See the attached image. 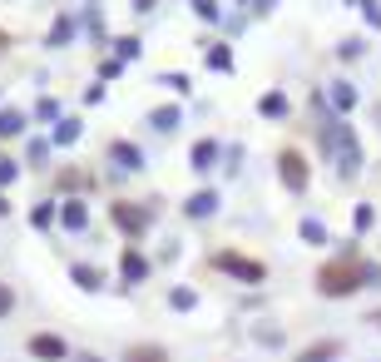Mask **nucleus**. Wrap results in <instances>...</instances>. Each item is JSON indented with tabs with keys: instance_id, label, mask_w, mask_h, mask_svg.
Wrapping results in <instances>:
<instances>
[{
	"instance_id": "nucleus-9",
	"label": "nucleus",
	"mask_w": 381,
	"mask_h": 362,
	"mask_svg": "<svg viewBox=\"0 0 381 362\" xmlns=\"http://www.w3.org/2000/svg\"><path fill=\"white\" fill-rule=\"evenodd\" d=\"M119 268H124V278H144V273H149V263H144V258H139L134 248L124 253V263H119Z\"/></svg>"
},
{
	"instance_id": "nucleus-15",
	"label": "nucleus",
	"mask_w": 381,
	"mask_h": 362,
	"mask_svg": "<svg viewBox=\"0 0 381 362\" xmlns=\"http://www.w3.org/2000/svg\"><path fill=\"white\" fill-rule=\"evenodd\" d=\"M174 308H193V293H189V288H174Z\"/></svg>"
},
{
	"instance_id": "nucleus-8",
	"label": "nucleus",
	"mask_w": 381,
	"mask_h": 362,
	"mask_svg": "<svg viewBox=\"0 0 381 362\" xmlns=\"http://www.w3.org/2000/svg\"><path fill=\"white\" fill-rule=\"evenodd\" d=\"M60 219H65V229H75V234H80V229H85V204H75V199H70Z\"/></svg>"
},
{
	"instance_id": "nucleus-14",
	"label": "nucleus",
	"mask_w": 381,
	"mask_h": 362,
	"mask_svg": "<svg viewBox=\"0 0 381 362\" xmlns=\"http://www.w3.org/2000/svg\"><path fill=\"white\" fill-rule=\"evenodd\" d=\"M10 308H15V293H10V288H5V283H0V318H5V313H10Z\"/></svg>"
},
{
	"instance_id": "nucleus-5",
	"label": "nucleus",
	"mask_w": 381,
	"mask_h": 362,
	"mask_svg": "<svg viewBox=\"0 0 381 362\" xmlns=\"http://www.w3.org/2000/svg\"><path fill=\"white\" fill-rule=\"evenodd\" d=\"M109 214H114V224H119V229H124V234H129V239H134V234H144V229H149V214H144V209H139V204H114V209H109Z\"/></svg>"
},
{
	"instance_id": "nucleus-1",
	"label": "nucleus",
	"mask_w": 381,
	"mask_h": 362,
	"mask_svg": "<svg viewBox=\"0 0 381 362\" xmlns=\"http://www.w3.org/2000/svg\"><path fill=\"white\" fill-rule=\"evenodd\" d=\"M362 283H367V268H362L357 258H332V263H322V268H317V288H322L327 298L357 293Z\"/></svg>"
},
{
	"instance_id": "nucleus-16",
	"label": "nucleus",
	"mask_w": 381,
	"mask_h": 362,
	"mask_svg": "<svg viewBox=\"0 0 381 362\" xmlns=\"http://www.w3.org/2000/svg\"><path fill=\"white\" fill-rule=\"evenodd\" d=\"M372 323H377V328H381V308H377V313H372Z\"/></svg>"
},
{
	"instance_id": "nucleus-10",
	"label": "nucleus",
	"mask_w": 381,
	"mask_h": 362,
	"mask_svg": "<svg viewBox=\"0 0 381 362\" xmlns=\"http://www.w3.org/2000/svg\"><path fill=\"white\" fill-rule=\"evenodd\" d=\"M263 115H268V120H283V115H287V100H283V95H268V100H263Z\"/></svg>"
},
{
	"instance_id": "nucleus-12",
	"label": "nucleus",
	"mask_w": 381,
	"mask_h": 362,
	"mask_svg": "<svg viewBox=\"0 0 381 362\" xmlns=\"http://www.w3.org/2000/svg\"><path fill=\"white\" fill-rule=\"evenodd\" d=\"M213 149H218V144H208V139H203V144L193 149V164H208V159H213Z\"/></svg>"
},
{
	"instance_id": "nucleus-7",
	"label": "nucleus",
	"mask_w": 381,
	"mask_h": 362,
	"mask_svg": "<svg viewBox=\"0 0 381 362\" xmlns=\"http://www.w3.org/2000/svg\"><path fill=\"white\" fill-rule=\"evenodd\" d=\"M124 362H169V353L159 348V343H139V348H129Z\"/></svg>"
},
{
	"instance_id": "nucleus-3",
	"label": "nucleus",
	"mask_w": 381,
	"mask_h": 362,
	"mask_svg": "<svg viewBox=\"0 0 381 362\" xmlns=\"http://www.w3.org/2000/svg\"><path fill=\"white\" fill-rule=\"evenodd\" d=\"M278 174H283L287 189H307V179H312V169H307V159H302L297 149H283V154H278Z\"/></svg>"
},
{
	"instance_id": "nucleus-18",
	"label": "nucleus",
	"mask_w": 381,
	"mask_h": 362,
	"mask_svg": "<svg viewBox=\"0 0 381 362\" xmlns=\"http://www.w3.org/2000/svg\"><path fill=\"white\" fill-rule=\"evenodd\" d=\"M85 362H99V358H85Z\"/></svg>"
},
{
	"instance_id": "nucleus-6",
	"label": "nucleus",
	"mask_w": 381,
	"mask_h": 362,
	"mask_svg": "<svg viewBox=\"0 0 381 362\" xmlns=\"http://www.w3.org/2000/svg\"><path fill=\"white\" fill-rule=\"evenodd\" d=\"M337 353H342V343H332V338H322V343H312V348H302V353H297V358H292V362H332V358H337Z\"/></svg>"
},
{
	"instance_id": "nucleus-17",
	"label": "nucleus",
	"mask_w": 381,
	"mask_h": 362,
	"mask_svg": "<svg viewBox=\"0 0 381 362\" xmlns=\"http://www.w3.org/2000/svg\"><path fill=\"white\" fill-rule=\"evenodd\" d=\"M134 5H144V10H149V5H154V0H134Z\"/></svg>"
},
{
	"instance_id": "nucleus-13",
	"label": "nucleus",
	"mask_w": 381,
	"mask_h": 362,
	"mask_svg": "<svg viewBox=\"0 0 381 362\" xmlns=\"http://www.w3.org/2000/svg\"><path fill=\"white\" fill-rule=\"evenodd\" d=\"M208 209H213V194H198V199L189 204V214H208Z\"/></svg>"
},
{
	"instance_id": "nucleus-2",
	"label": "nucleus",
	"mask_w": 381,
	"mask_h": 362,
	"mask_svg": "<svg viewBox=\"0 0 381 362\" xmlns=\"http://www.w3.org/2000/svg\"><path fill=\"white\" fill-rule=\"evenodd\" d=\"M213 268H223V273H233V278H243V283H263V278H268V268H263L258 258L233 253V248H223V253L213 258Z\"/></svg>"
},
{
	"instance_id": "nucleus-4",
	"label": "nucleus",
	"mask_w": 381,
	"mask_h": 362,
	"mask_svg": "<svg viewBox=\"0 0 381 362\" xmlns=\"http://www.w3.org/2000/svg\"><path fill=\"white\" fill-rule=\"evenodd\" d=\"M30 353H35L40 362H65L70 358L65 338H55V333H35V338H30Z\"/></svg>"
},
{
	"instance_id": "nucleus-11",
	"label": "nucleus",
	"mask_w": 381,
	"mask_h": 362,
	"mask_svg": "<svg viewBox=\"0 0 381 362\" xmlns=\"http://www.w3.org/2000/svg\"><path fill=\"white\" fill-rule=\"evenodd\" d=\"M75 278H80V283H85V288H99V273H90V268H85V263H75Z\"/></svg>"
}]
</instances>
